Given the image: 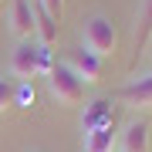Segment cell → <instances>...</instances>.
I'll list each match as a JSON object with an SVG mask.
<instances>
[{
	"label": "cell",
	"instance_id": "9",
	"mask_svg": "<svg viewBox=\"0 0 152 152\" xmlns=\"http://www.w3.org/2000/svg\"><path fill=\"white\" fill-rule=\"evenodd\" d=\"M125 149L122 152H149V125L145 122H132L125 129Z\"/></svg>",
	"mask_w": 152,
	"mask_h": 152
},
{
	"label": "cell",
	"instance_id": "13",
	"mask_svg": "<svg viewBox=\"0 0 152 152\" xmlns=\"http://www.w3.org/2000/svg\"><path fill=\"white\" fill-rule=\"evenodd\" d=\"M54 71V51L37 44V75H51Z\"/></svg>",
	"mask_w": 152,
	"mask_h": 152
},
{
	"label": "cell",
	"instance_id": "11",
	"mask_svg": "<svg viewBox=\"0 0 152 152\" xmlns=\"http://www.w3.org/2000/svg\"><path fill=\"white\" fill-rule=\"evenodd\" d=\"M152 37V0H145V7L139 10V31H135V51L145 48V41Z\"/></svg>",
	"mask_w": 152,
	"mask_h": 152
},
{
	"label": "cell",
	"instance_id": "6",
	"mask_svg": "<svg viewBox=\"0 0 152 152\" xmlns=\"http://www.w3.org/2000/svg\"><path fill=\"white\" fill-rule=\"evenodd\" d=\"M10 31L20 41H31V34H34V4L31 0H14V7H10Z\"/></svg>",
	"mask_w": 152,
	"mask_h": 152
},
{
	"label": "cell",
	"instance_id": "2",
	"mask_svg": "<svg viewBox=\"0 0 152 152\" xmlns=\"http://www.w3.org/2000/svg\"><path fill=\"white\" fill-rule=\"evenodd\" d=\"M48 85H51V95L61 105H81L85 102V81L68 64H54V71L48 75Z\"/></svg>",
	"mask_w": 152,
	"mask_h": 152
},
{
	"label": "cell",
	"instance_id": "14",
	"mask_svg": "<svg viewBox=\"0 0 152 152\" xmlns=\"http://www.w3.org/2000/svg\"><path fill=\"white\" fill-rule=\"evenodd\" d=\"M10 105H14V85L7 78H0V112L10 108Z\"/></svg>",
	"mask_w": 152,
	"mask_h": 152
},
{
	"label": "cell",
	"instance_id": "10",
	"mask_svg": "<svg viewBox=\"0 0 152 152\" xmlns=\"http://www.w3.org/2000/svg\"><path fill=\"white\" fill-rule=\"evenodd\" d=\"M85 152H115V129H98L85 135Z\"/></svg>",
	"mask_w": 152,
	"mask_h": 152
},
{
	"label": "cell",
	"instance_id": "3",
	"mask_svg": "<svg viewBox=\"0 0 152 152\" xmlns=\"http://www.w3.org/2000/svg\"><path fill=\"white\" fill-rule=\"evenodd\" d=\"M115 125V108L108 98H91L85 105V115H81V132H98V129H112Z\"/></svg>",
	"mask_w": 152,
	"mask_h": 152
},
{
	"label": "cell",
	"instance_id": "12",
	"mask_svg": "<svg viewBox=\"0 0 152 152\" xmlns=\"http://www.w3.org/2000/svg\"><path fill=\"white\" fill-rule=\"evenodd\" d=\"M37 102V91H34V81H20L14 88V105L17 108H31V105Z\"/></svg>",
	"mask_w": 152,
	"mask_h": 152
},
{
	"label": "cell",
	"instance_id": "8",
	"mask_svg": "<svg viewBox=\"0 0 152 152\" xmlns=\"http://www.w3.org/2000/svg\"><path fill=\"white\" fill-rule=\"evenodd\" d=\"M34 34L41 37L37 44H44V48H51V44L58 41V20L44 10L41 4H34Z\"/></svg>",
	"mask_w": 152,
	"mask_h": 152
},
{
	"label": "cell",
	"instance_id": "15",
	"mask_svg": "<svg viewBox=\"0 0 152 152\" xmlns=\"http://www.w3.org/2000/svg\"><path fill=\"white\" fill-rule=\"evenodd\" d=\"M37 4L54 17V20H61V14H64V0H37Z\"/></svg>",
	"mask_w": 152,
	"mask_h": 152
},
{
	"label": "cell",
	"instance_id": "7",
	"mask_svg": "<svg viewBox=\"0 0 152 152\" xmlns=\"http://www.w3.org/2000/svg\"><path fill=\"white\" fill-rule=\"evenodd\" d=\"M118 98L129 105H139V108H149L152 105V71L135 78V81H129L125 88H118Z\"/></svg>",
	"mask_w": 152,
	"mask_h": 152
},
{
	"label": "cell",
	"instance_id": "1",
	"mask_svg": "<svg viewBox=\"0 0 152 152\" xmlns=\"http://www.w3.org/2000/svg\"><path fill=\"white\" fill-rule=\"evenodd\" d=\"M115 44H118V31H115V24L105 14H95V17L85 20V51L105 58V54L115 51Z\"/></svg>",
	"mask_w": 152,
	"mask_h": 152
},
{
	"label": "cell",
	"instance_id": "5",
	"mask_svg": "<svg viewBox=\"0 0 152 152\" xmlns=\"http://www.w3.org/2000/svg\"><path fill=\"white\" fill-rule=\"evenodd\" d=\"M68 68L75 71L78 78H81L85 85H95V81H102V71H105V61L91 54V51H71V58H68Z\"/></svg>",
	"mask_w": 152,
	"mask_h": 152
},
{
	"label": "cell",
	"instance_id": "4",
	"mask_svg": "<svg viewBox=\"0 0 152 152\" xmlns=\"http://www.w3.org/2000/svg\"><path fill=\"white\" fill-rule=\"evenodd\" d=\"M10 75H17L20 81H31L37 75V41H20L10 54Z\"/></svg>",
	"mask_w": 152,
	"mask_h": 152
}]
</instances>
